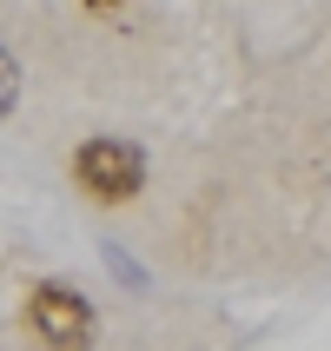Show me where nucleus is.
<instances>
[{
	"mask_svg": "<svg viewBox=\"0 0 331 351\" xmlns=\"http://www.w3.org/2000/svg\"><path fill=\"white\" fill-rule=\"evenodd\" d=\"M27 332L47 351H93L99 345V312H93V298L79 292V285L40 278L34 292H27Z\"/></svg>",
	"mask_w": 331,
	"mask_h": 351,
	"instance_id": "2",
	"label": "nucleus"
},
{
	"mask_svg": "<svg viewBox=\"0 0 331 351\" xmlns=\"http://www.w3.org/2000/svg\"><path fill=\"white\" fill-rule=\"evenodd\" d=\"M106 272H113L126 292H146V265H139V258H126V245H113V239H106Z\"/></svg>",
	"mask_w": 331,
	"mask_h": 351,
	"instance_id": "4",
	"label": "nucleus"
},
{
	"mask_svg": "<svg viewBox=\"0 0 331 351\" xmlns=\"http://www.w3.org/2000/svg\"><path fill=\"white\" fill-rule=\"evenodd\" d=\"M86 14H99V20H113V14H126V0H79Z\"/></svg>",
	"mask_w": 331,
	"mask_h": 351,
	"instance_id": "5",
	"label": "nucleus"
},
{
	"mask_svg": "<svg viewBox=\"0 0 331 351\" xmlns=\"http://www.w3.org/2000/svg\"><path fill=\"white\" fill-rule=\"evenodd\" d=\"M66 173H73V186L93 206H133L146 193V146L139 139H119V133H93V139L73 146Z\"/></svg>",
	"mask_w": 331,
	"mask_h": 351,
	"instance_id": "1",
	"label": "nucleus"
},
{
	"mask_svg": "<svg viewBox=\"0 0 331 351\" xmlns=\"http://www.w3.org/2000/svg\"><path fill=\"white\" fill-rule=\"evenodd\" d=\"M20 93H27V66H20V53L0 40V126L20 113Z\"/></svg>",
	"mask_w": 331,
	"mask_h": 351,
	"instance_id": "3",
	"label": "nucleus"
}]
</instances>
